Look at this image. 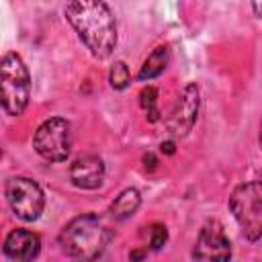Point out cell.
Instances as JSON below:
<instances>
[{"label":"cell","instance_id":"4fadbf2b","mask_svg":"<svg viewBox=\"0 0 262 262\" xmlns=\"http://www.w3.org/2000/svg\"><path fill=\"white\" fill-rule=\"evenodd\" d=\"M139 100H141V106H143V111H145V117H147L151 123L160 121V111H158V106H156V102H158V90H156L154 86L143 88L141 94H139Z\"/></svg>","mask_w":262,"mask_h":262},{"label":"cell","instance_id":"9c48e42d","mask_svg":"<svg viewBox=\"0 0 262 262\" xmlns=\"http://www.w3.org/2000/svg\"><path fill=\"white\" fill-rule=\"evenodd\" d=\"M70 180L74 186L92 190L98 188L104 180V164L98 156H82L70 166Z\"/></svg>","mask_w":262,"mask_h":262},{"label":"cell","instance_id":"8992f818","mask_svg":"<svg viewBox=\"0 0 262 262\" xmlns=\"http://www.w3.org/2000/svg\"><path fill=\"white\" fill-rule=\"evenodd\" d=\"M6 201L12 213L23 221H35L45 207V194L41 186L25 176H12L6 182Z\"/></svg>","mask_w":262,"mask_h":262},{"label":"cell","instance_id":"5b68a950","mask_svg":"<svg viewBox=\"0 0 262 262\" xmlns=\"http://www.w3.org/2000/svg\"><path fill=\"white\" fill-rule=\"evenodd\" d=\"M35 151L47 162H66L72 151V127L61 117L43 121L33 135Z\"/></svg>","mask_w":262,"mask_h":262},{"label":"cell","instance_id":"2e32d148","mask_svg":"<svg viewBox=\"0 0 262 262\" xmlns=\"http://www.w3.org/2000/svg\"><path fill=\"white\" fill-rule=\"evenodd\" d=\"M143 162H145V168H149V170H154L156 168V158H154V154H145L143 156Z\"/></svg>","mask_w":262,"mask_h":262},{"label":"cell","instance_id":"ba28073f","mask_svg":"<svg viewBox=\"0 0 262 262\" xmlns=\"http://www.w3.org/2000/svg\"><path fill=\"white\" fill-rule=\"evenodd\" d=\"M192 258L196 260H229L231 242L225 235V229L219 221H207L199 231Z\"/></svg>","mask_w":262,"mask_h":262},{"label":"cell","instance_id":"e0dca14e","mask_svg":"<svg viewBox=\"0 0 262 262\" xmlns=\"http://www.w3.org/2000/svg\"><path fill=\"white\" fill-rule=\"evenodd\" d=\"M162 151L164 154H168V156H172L176 149H174V141H162Z\"/></svg>","mask_w":262,"mask_h":262},{"label":"cell","instance_id":"7a4b0ae2","mask_svg":"<svg viewBox=\"0 0 262 262\" xmlns=\"http://www.w3.org/2000/svg\"><path fill=\"white\" fill-rule=\"evenodd\" d=\"M113 233L111 229L104 225V221L94 215V213H84L74 217L59 233V244L61 250L76 260H94L98 258L108 242H111Z\"/></svg>","mask_w":262,"mask_h":262},{"label":"cell","instance_id":"9a60e30c","mask_svg":"<svg viewBox=\"0 0 262 262\" xmlns=\"http://www.w3.org/2000/svg\"><path fill=\"white\" fill-rule=\"evenodd\" d=\"M168 242V231L162 223H156L151 225V231H149V246L151 250H162L164 244Z\"/></svg>","mask_w":262,"mask_h":262},{"label":"cell","instance_id":"d6986e66","mask_svg":"<svg viewBox=\"0 0 262 262\" xmlns=\"http://www.w3.org/2000/svg\"><path fill=\"white\" fill-rule=\"evenodd\" d=\"M252 6H254V14L258 16V14H260V10H258V0H252Z\"/></svg>","mask_w":262,"mask_h":262},{"label":"cell","instance_id":"6da1fadb","mask_svg":"<svg viewBox=\"0 0 262 262\" xmlns=\"http://www.w3.org/2000/svg\"><path fill=\"white\" fill-rule=\"evenodd\" d=\"M63 14L86 49L104 59L117 45V23L104 0H68Z\"/></svg>","mask_w":262,"mask_h":262},{"label":"cell","instance_id":"3957f363","mask_svg":"<svg viewBox=\"0 0 262 262\" xmlns=\"http://www.w3.org/2000/svg\"><path fill=\"white\" fill-rule=\"evenodd\" d=\"M31 98V76L18 53H6L0 59V106L18 117Z\"/></svg>","mask_w":262,"mask_h":262},{"label":"cell","instance_id":"ffe728a7","mask_svg":"<svg viewBox=\"0 0 262 262\" xmlns=\"http://www.w3.org/2000/svg\"><path fill=\"white\" fill-rule=\"evenodd\" d=\"M0 156H2V151H0Z\"/></svg>","mask_w":262,"mask_h":262},{"label":"cell","instance_id":"52a82bcc","mask_svg":"<svg viewBox=\"0 0 262 262\" xmlns=\"http://www.w3.org/2000/svg\"><path fill=\"white\" fill-rule=\"evenodd\" d=\"M199 104H201V92L199 86L194 82L186 84L182 88V92L178 94L168 119H166V127L170 131V135L174 137H186L199 117Z\"/></svg>","mask_w":262,"mask_h":262},{"label":"cell","instance_id":"8fae6325","mask_svg":"<svg viewBox=\"0 0 262 262\" xmlns=\"http://www.w3.org/2000/svg\"><path fill=\"white\" fill-rule=\"evenodd\" d=\"M141 205V196L137 188H125L123 192H119V196L111 203V215L119 221L129 219L131 215H135V211Z\"/></svg>","mask_w":262,"mask_h":262},{"label":"cell","instance_id":"7c38bea8","mask_svg":"<svg viewBox=\"0 0 262 262\" xmlns=\"http://www.w3.org/2000/svg\"><path fill=\"white\" fill-rule=\"evenodd\" d=\"M168 57H170V53H168V47H166V45L156 47V49L147 55V59L143 61V66H141L137 78H139L141 82H145V80H151V78L160 76V74L164 72V68L168 66Z\"/></svg>","mask_w":262,"mask_h":262},{"label":"cell","instance_id":"30bf717a","mask_svg":"<svg viewBox=\"0 0 262 262\" xmlns=\"http://www.w3.org/2000/svg\"><path fill=\"white\" fill-rule=\"evenodd\" d=\"M41 239L29 229H14L4 242V256L10 260H33L39 256Z\"/></svg>","mask_w":262,"mask_h":262},{"label":"cell","instance_id":"5bb4252c","mask_svg":"<svg viewBox=\"0 0 262 262\" xmlns=\"http://www.w3.org/2000/svg\"><path fill=\"white\" fill-rule=\"evenodd\" d=\"M131 76H129V68L125 61H115L113 68H111V74H108V82L115 90H123L127 88Z\"/></svg>","mask_w":262,"mask_h":262},{"label":"cell","instance_id":"277c9868","mask_svg":"<svg viewBox=\"0 0 262 262\" xmlns=\"http://www.w3.org/2000/svg\"><path fill=\"white\" fill-rule=\"evenodd\" d=\"M229 209L239 223L244 235L250 242H258L262 235V188L260 182H246L233 188L229 196Z\"/></svg>","mask_w":262,"mask_h":262},{"label":"cell","instance_id":"ac0fdd59","mask_svg":"<svg viewBox=\"0 0 262 262\" xmlns=\"http://www.w3.org/2000/svg\"><path fill=\"white\" fill-rule=\"evenodd\" d=\"M145 254L143 252H133V254H129V258H143Z\"/></svg>","mask_w":262,"mask_h":262}]
</instances>
